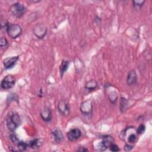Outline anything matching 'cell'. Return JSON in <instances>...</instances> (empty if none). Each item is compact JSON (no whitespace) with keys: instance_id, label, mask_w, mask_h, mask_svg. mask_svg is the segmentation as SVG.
<instances>
[{"instance_id":"1","label":"cell","mask_w":152,"mask_h":152,"mask_svg":"<svg viewBox=\"0 0 152 152\" xmlns=\"http://www.w3.org/2000/svg\"><path fill=\"white\" fill-rule=\"evenodd\" d=\"M7 126L8 129L14 132L21 124V119L19 115L15 112H11L8 113L6 119Z\"/></svg>"},{"instance_id":"2","label":"cell","mask_w":152,"mask_h":152,"mask_svg":"<svg viewBox=\"0 0 152 152\" xmlns=\"http://www.w3.org/2000/svg\"><path fill=\"white\" fill-rule=\"evenodd\" d=\"M114 142V138L110 135H105L102 138V141L97 144L96 150L97 151H105L109 146Z\"/></svg>"},{"instance_id":"3","label":"cell","mask_w":152,"mask_h":152,"mask_svg":"<svg viewBox=\"0 0 152 152\" xmlns=\"http://www.w3.org/2000/svg\"><path fill=\"white\" fill-rule=\"evenodd\" d=\"M11 11L17 18L21 17L26 11V7L20 2L13 4L11 7Z\"/></svg>"},{"instance_id":"4","label":"cell","mask_w":152,"mask_h":152,"mask_svg":"<svg viewBox=\"0 0 152 152\" xmlns=\"http://www.w3.org/2000/svg\"><path fill=\"white\" fill-rule=\"evenodd\" d=\"M7 33L11 38L16 39L21 34L22 28L18 24H10L7 30Z\"/></svg>"},{"instance_id":"5","label":"cell","mask_w":152,"mask_h":152,"mask_svg":"<svg viewBox=\"0 0 152 152\" xmlns=\"http://www.w3.org/2000/svg\"><path fill=\"white\" fill-rule=\"evenodd\" d=\"M15 81L16 79L14 76L12 75H7L2 80L1 87L4 90L10 89L14 87L15 84Z\"/></svg>"},{"instance_id":"6","label":"cell","mask_w":152,"mask_h":152,"mask_svg":"<svg viewBox=\"0 0 152 152\" xmlns=\"http://www.w3.org/2000/svg\"><path fill=\"white\" fill-rule=\"evenodd\" d=\"M58 109L59 113L65 116H68L70 113L69 103L67 101L65 100H61L58 102Z\"/></svg>"},{"instance_id":"7","label":"cell","mask_w":152,"mask_h":152,"mask_svg":"<svg viewBox=\"0 0 152 152\" xmlns=\"http://www.w3.org/2000/svg\"><path fill=\"white\" fill-rule=\"evenodd\" d=\"M80 111L81 113L86 115H89L93 112V104L90 100H87L81 103L80 105Z\"/></svg>"},{"instance_id":"8","label":"cell","mask_w":152,"mask_h":152,"mask_svg":"<svg viewBox=\"0 0 152 152\" xmlns=\"http://www.w3.org/2000/svg\"><path fill=\"white\" fill-rule=\"evenodd\" d=\"M81 135V131L78 128L71 129L67 133V138L70 141H75L78 140Z\"/></svg>"},{"instance_id":"9","label":"cell","mask_w":152,"mask_h":152,"mask_svg":"<svg viewBox=\"0 0 152 152\" xmlns=\"http://www.w3.org/2000/svg\"><path fill=\"white\" fill-rule=\"evenodd\" d=\"M33 32L37 37L39 39H42L46 34L47 28L44 25L38 24L34 28Z\"/></svg>"},{"instance_id":"10","label":"cell","mask_w":152,"mask_h":152,"mask_svg":"<svg viewBox=\"0 0 152 152\" xmlns=\"http://www.w3.org/2000/svg\"><path fill=\"white\" fill-rule=\"evenodd\" d=\"M19 58L18 56L8 57L4 59L3 64L5 69H11L17 63Z\"/></svg>"},{"instance_id":"11","label":"cell","mask_w":152,"mask_h":152,"mask_svg":"<svg viewBox=\"0 0 152 152\" xmlns=\"http://www.w3.org/2000/svg\"><path fill=\"white\" fill-rule=\"evenodd\" d=\"M137 77L135 70H131L128 74L126 77V84L129 86H133L137 84Z\"/></svg>"},{"instance_id":"12","label":"cell","mask_w":152,"mask_h":152,"mask_svg":"<svg viewBox=\"0 0 152 152\" xmlns=\"http://www.w3.org/2000/svg\"><path fill=\"white\" fill-rule=\"evenodd\" d=\"M40 116L44 121L46 122H50L52 120V118L51 110L48 107H45L43 109H42L40 112Z\"/></svg>"},{"instance_id":"13","label":"cell","mask_w":152,"mask_h":152,"mask_svg":"<svg viewBox=\"0 0 152 152\" xmlns=\"http://www.w3.org/2000/svg\"><path fill=\"white\" fill-rule=\"evenodd\" d=\"M51 136L53 141L56 143H59L64 140V135L59 129H54L51 133Z\"/></svg>"},{"instance_id":"14","label":"cell","mask_w":152,"mask_h":152,"mask_svg":"<svg viewBox=\"0 0 152 152\" xmlns=\"http://www.w3.org/2000/svg\"><path fill=\"white\" fill-rule=\"evenodd\" d=\"M112 88V86H108L107 88H106V92H107V97L109 99V100L114 103L116 102L117 100V99H118V93L117 92L114 90L113 89H111Z\"/></svg>"},{"instance_id":"15","label":"cell","mask_w":152,"mask_h":152,"mask_svg":"<svg viewBox=\"0 0 152 152\" xmlns=\"http://www.w3.org/2000/svg\"><path fill=\"white\" fill-rule=\"evenodd\" d=\"M43 144V140L40 138H35L31 140L28 142V147L33 149H37L42 146Z\"/></svg>"},{"instance_id":"16","label":"cell","mask_w":152,"mask_h":152,"mask_svg":"<svg viewBox=\"0 0 152 152\" xmlns=\"http://www.w3.org/2000/svg\"><path fill=\"white\" fill-rule=\"evenodd\" d=\"M97 87V83L94 80H90L88 81L85 84V88L88 91L95 90Z\"/></svg>"},{"instance_id":"17","label":"cell","mask_w":152,"mask_h":152,"mask_svg":"<svg viewBox=\"0 0 152 152\" xmlns=\"http://www.w3.org/2000/svg\"><path fill=\"white\" fill-rule=\"evenodd\" d=\"M68 66H69V62L67 60H65V59L62 60L59 67L60 74L61 77H62L64 74L65 72V71H66V70L68 68Z\"/></svg>"},{"instance_id":"18","label":"cell","mask_w":152,"mask_h":152,"mask_svg":"<svg viewBox=\"0 0 152 152\" xmlns=\"http://www.w3.org/2000/svg\"><path fill=\"white\" fill-rule=\"evenodd\" d=\"M128 106V101L124 97L120 98V110L124 112Z\"/></svg>"},{"instance_id":"19","label":"cell","mask_w":152,"mask_h":152,"mask_svg":"<svg viewBox=\"0 0 152 152\" xmlns=\"http://www.w3.org/2000/svg\"><path fill=\"white\" fill-rule=\"evenodd\" d=\"M17 148H18V150L21 151L26 150L28 146V144H27L26 142H24L23 141H19L18 142V143L17 144Z\"/></svg>"},{"instance_id":"20","label":"cell","mask_w":152,"mask_h":152,"mask_svg":"<svg viewBox=\"0 0 152 152\" xmlns=\"http://www.w3.org/2000/svg\"><path fill=\"white\" fill-rule=\"evenodd\" d=\"M137 140V135L134 133H131L130 134H129L128 138H127V140H128V142L129 143H131V144H133Z\"/></svg>"},{"instance_id":"21","label":"cell","mask_w":152,"mask_h":152,"mask_svg":"<svg viewBox=\"0 0 152 152\" xmlns=\"http://www.w3.org/2000/svg\"><path fill=\"white\" fill-rule=\"evenodd\" d=\"M144 2V1H133L132 4L134 7L137 9H141Z\"/></svg>"},{"instance_id":"22","label":"cell","mask_w":152,"mask_h":152,"mask_svg":"<svg viewBox=\"0 0 152 152\" xmlns=\"http://www.w3.org/2000/svg\"><path fill=\"white\" fill-rule=\"evenodd\" d=\"M10 24L8 22L7 20H2L1 22V30H5L7 31V28H8Z\"/></svg>"},{"instance_id":"23","label":"cell","mask_w":152,"mask_h":152,"mask_svg":"<svg viewBox=\"0 0 152 152\" xmlns=\"http://www.w3.org/2000/svg\"><path fill=\"white\" fill-rule=\"evenodd\" d=\"M145 129V126L144 124H141L139 125V126L137 128L136 131L137 134H142L144 133Z\"/></svg>"},{"instance_id":"24","label":"cell","mask_w":152,"mask_h":152,"mask_svg":"<svg viewBox=\"0 0 152 152\" xmlns=\"http://www.w3.org/2000/svg\"><path fill=\"white\" fill-rule=\"evenodd\" d=\"M10 139L11 140V141L14 143V144H17L18 142L19 141V140H18V137L17 136L16 134H11L10 135Z\"/></svg>"},{"instance_id":"25","label":"cell","mask_w":152,"mask_h":152,"mask_svg":"<svg viewBox=\"0 0 152 152\" xmlns=\"http://www.w3.org/2000/svg\"><path fill=\"white\" fill-rule=\"evenodd\" d=\"M7 45H8V40L6 39V37H1L0 40V46L1 48L5 47Z\"/></svg>"},{"instance_id":"26","label":"cell","mask_w":152,"mask_h":152,"mask_svg":"<svg viewBox=\"0 0 152 152\" xmlns=\"http://www.w3.org/2000/svg\"><path fill=\"white\" fill-rule=\"evenodd\" d=\"M109 148H110V150L112 151H118L120 150L119 147H118L116 144H114V142L112 143V144L109 146Z\"/></svg>"},{"instance_id":"27","label":"cell","mask_w":152,"mask_h":152,"mask_svg":"<svg viewBox=\"0 0 152 152\" xmlns=\"http://www.w3.org/2000/svg\"><path fill=\"white\" fill-rule=\"evenodd\" d=\"M133 147H134L133 145L126 144H125V147H124V150H125V151H130L131 149L133 148Z\"/></svg>"},{"instance_id":"28","label":"cell","mask_w":152,"mask_h":152,"mask_svg":"<svg viewBox=\"0 0 152 152\" xmlns=\"http://www.w3.org/2000/svg\"><path fill=\"white\" fill-rule=\"evenodd\" d=\"M78 151H88V150L84 147H79V148L77 150Z\"/></svg>"}]
</instances>
